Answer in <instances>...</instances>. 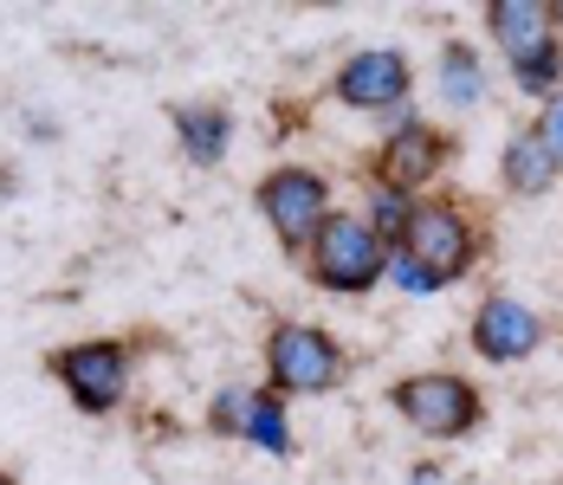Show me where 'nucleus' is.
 I'll return each mask as SVG.
<instances>
[{"mask_svg": "<svg viewBox=\"0 0 563 485\" xmlns=\"http://www.w3.org/2000/svg\"><path fill=\"white\" fill-rule=\"evenodd\" d=\"M389 408L421 433V440H466V433L486 421V395L453 370H421V376H401L389 388Z\"/></svg>", "mask_w": 563, "mask_h": 485, "instance_id": "423d86ee", "label": "nucleus"}, {"mask_svg": "<svg viewBox=\"0 0 563 485\" xmlns=\"http://www.w3.org/2000/svg\"><path fill=\"white\" fill-rule=\"evenodd\" d=\"M175 150L195 162V168H221L227 150H233V117L221 104H175Z\"/></svg>", "mask_w": 563, "mask_h": 485, "instance_id": "f8f14e48", "label": "nucleus"}, {"mask_svg": "<svg viewBox=\"0 0 563 485\" xmlns=\"http://www.w3.org/2000/svg\"><path fill=\"white\" fill-rule=\"evenodd\" d=\"M531 130H538V143L551 150V162L563 168V91H558V98H544V110H538V123H531Z\"/></svg>", "mask_w": 563, "mask_h": 485, "instance_id": "f3484780", "label": "nucleus"}, {"mask_svg": "<svg viewBox=\"0 0 563 485\" xmlns=\"http://www.w3.org/2000/svg\"><path fill=\"white\" fill-rule=\"evenodd\" d=\"M389 260H395V246L363 214H331L318 227L311 253H305V272H311V285H324L338 298H363L369 285L389 278Z\"/></svg>", "mask_w": 563, "mask_h": 485, "instance_id": "7ed1b4c3", "label": "nucleus"}, {"mask_svg": "<svg viewBox=\"0 0 563 485\" xmlns=\"http://www.w3.org/2000/svg\"><path fill=\"white\" fill-rule=\"evenodd\" d=\"M0 485H20V480H13V473H0Z\"/></svg>", "mask_w": 563, "mask_h": 485, "instance_id": "aec40b11", "label": "nucleus"}, {"mask_svg": "<svg viewBox=\"0 0 563 485\" xmlns=\"http://www.w3.org/2000/svg\"><path fill=\"white\" fill-rule=\"evenodd\" d=\"M208 433H221V440H246V447H260V453L285 460V453H291V408H285V395H273V388H246V382H233V388L214 395V408H208Z\"/></svg>", "mask_w": 563, "mask_h": 485, "instance_id": "6e6552de", "label": "nucleus"}, {"mask_svg": "<svg viewBox=\"0 0 563 485\" xmlns=\"http://www.w3.org/2000/svg\"><path fill=\"white\" fill-rule=\"evenodd\" d=\"M408 91H415V65H408L401 46H363V53L343 58L338 78H331V98H338L343 110H369V117L401 110Z\"/></svg>", "mask_w": 563, "mask_h": 485, "instance_id": "1a4fd4ad", "label": "nucleus"}, {"mask_svg": "<svg viewBox=\"0 0 563 485\" xmlns=\"http://www.w3.org/2000/svg\"><path fill=\"white\" fill-rule=\"evenodd\" d=\"M511 85H518V91H531V98H558V91H563V46H558V40L518 58V65H511Z\"/></svg>", "mask_w": 563, "mask_h": 485, "instance_id": "2eb2a0df", "label": "nucleus"}, {"mask_svg": "<svg viewBox=\"0 0 563 485\" xmlns=\"http://www.w3.org/2000/svg\"><path fill=\"white\" fill-rule=\"evenodd\" d=\"M408 214H415V195H389V188H376V201H369V227H376V233H383V240H401V227H408Z\"/></svg>", "mask_w": 563, "mask_h": 485, "instance_id": "dca6fc26", "label": "nucleus"}, {"mask_svg": "<svg viewBox=\"0 0 563 485\" xmlns=\"http://www.w3.org/2000/svg\"><path fill=\"white\" fill-rule=\"evenodd\" d=\"M260 356H266V388L285 395V401H298V395H331V388H343V376H350V350H343L324 323H305V318L273 323Z\"/></svg>", "mask_w": 563, "mask_h": 485, "instance_id": "f03ea898", "label": "nucleus"}, {"mask_svg": "<svg viewBox=\"0 0 563 485\" xmlns=\"http://www.w3.org/2000/svg\"><path fill=\"white\" fill-rule=\"evenodd\" d=\"M441 98H448V104H460V110L486 98L479 53H473V46H460V40H448V46H441Z\"/></svg>", "mask_w": 563, "mask_h": 485, "instance_id": "4468645a", "label": "nucleus"}, {"mask_svg": "<svg viewBox=\"0 0 563 485\" xmlns=\"http://www.w3.org/2000/svg\"><path fill=\"white\" fill-rule=\"evenodd\" d=\"M408 485H441V466H415V480Z\"/></svg>", "mask_w": 563, "mask_h": 485, "instance_id": "a211bd4d", "label": "nucleus"}, {"mask_svg": "<svg viewBox=\"0 0 563 485\" xmlns=\"http://www.w3.org/2000/svg\"><path fill=\"white\" fill-rule=\"evenodd\" d=\"M544 318H538V305H525V298H511V291H493V298H479V311L466 323V343H473V356H486V363H525V356H538L544 350Z\"/></svg>", "mask_w": 563, "mask_h": 485, "instance_id": "9d476101", "label": "nucleus"}, {"mask_svg": "<svg viewBox=\"0 0 563 485\" xmlns=\"http://www.w3.org/2000/svg\"><path fill=\"white\" fill-rule=\"evenodd\" d=\"M395 260H408L434 291H448V285H460L466 272L479 266V227H473V214H466L460 201H448V195L415 201V214H408L401 240H395Z\"/></svg>", "mask_w": 563, "mask_h": 485, "instance_id": "f257e3e1", "label": "nucleus"}, {"mask_svg": "<svg viewBox=\"0 0 563 485\" xmlns=\"http://www.w3.org/2000/svg\"><path fill=\"white\" fill-rule=\"evenodd\" d=\"M558 162H551V150L538 143V130L525 123V130H511L506 136V156H499V181H506L511 201H538V195H551L558 188Z\"/></svg>", "mask_w": 563, "mask_h": 485, "instance_id": "ddd939ff", "label": "nucleus"}, {"mask_svg": "<svg viewBox=\"0 0 563 485\" xmlns=\"http://www.w3.org/2000/svg\"><path fill=\"white\" fill-rule=\"evenodd\" d=\"M486 33H493V46L506 53V65H518L525 53H538V46L558 40L551 0H493V7H486Z\"/></svg>", "mask_w": 563, "mask_h": 485, "instance_id": "9b49d317", "label": "nucleus"}, {"mask_svg": "<svg viewBox=\"0 0 563 485\" xmlns=\"http://www.w3.org/2000/svg\"><path fill=\"white\" fill-rule=\"evenodd\" d=\"M448 162H453L448 130H434V123H421V117H395V130L376 143L369 175H376V188H389V195H421Z\"/></svg>", "mask_w": 563, "mask_h": 485, "instance_id": "0eeeda50", "label": "nucleus"}, {"mask_svg": "<svg viewBox=\"0 0 563 485\" xmlns=\"http://www.w3.org/2000/svg\"><path fill=\"white\" fill-rule=\"evenodd\" d=\"M253 208H260V220L279 233V246L291 260H305L311 240H318V227L338 214V208H331V181H324L318 168H305V162H279L273 175H260Z\"/></svg>", "mask_w": 563, "mask_h": 485, "instance_id": "39448f33", "label": "nucleus"}, {"mask_svg": "<svg viewBox=\"0 0 563 485\" xmlns=\"http://www.w3.org/2000/svg\"><path fill=\"white\" fill-rule=\"evenodd\" d=\"M130 370H136V356L123 337H85V343H65L46 356V376L65 388V401L78 415H117L130 395Z\"/></svg>", "mask_w": 563, "mask_h": 485, "instance_id": "20e7f679", "label": "nucleus"}, {"mask_svg": "<svg viewBox=\"0 0 563 485\" xmlns=\"http://www.w3.org/2000/svg\"><path fill=\"white\" fill-rule=\"evenodd\" d=\"M551 20H558V46H563V0H551Z\"/></svg>", "mask_w": 563, "mask_h": 485, "instance_id": "6ab92c4d", "label": "nucleus"}]
</instances>
